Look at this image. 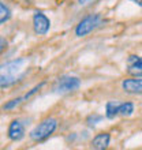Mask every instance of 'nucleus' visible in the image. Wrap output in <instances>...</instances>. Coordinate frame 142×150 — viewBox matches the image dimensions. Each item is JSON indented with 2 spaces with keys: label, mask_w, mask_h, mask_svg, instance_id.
<instances>
[{
  "label": "nucleus",
  "mask_w": 142,
  "mask_h": 150,
  "mask_svg": "<svg viewBox=\"0 0 142 150\" xmlns=\"http://www.w3.org/2000/svg\"><path fill=\"white\" fill-rule=\"evenodd\" d=\"M26 64V60L25 59H16L12 60V62H8V63L3 64L1 66V76H0V83H1V87H8L16 83L18 81L25 76V72H21L22 68L25 67Z\"/></svg>",
  "instance_id": "nucleus-1"
},
{
  "label": "nucleus",
  "mask_w": 142,
  "mask_h": 150,
  "mask_svg": "<svg viewBox=\"0 0 142 150\" xmlns=\"http://www.w3.org/2000/svg\"><path fill=\"white\" fill-rule=\"evenodd\" d=\"M56 128H58V120L55 117H47L30 131L29 137H30L33 142L41 143L44 141H47L55 132Z\"/></svg>",
  "instance_id": "nucleus-2"
},
{
  "label": "nucleus",
  "mask_w": 142,
  "mask_h": 150,
  "mask_svg": "<svg viewBox=\"0 0 142 150\" xmlns=\"http://www.w3.org/2000/svg\"><path fill=\"white\" fill-rule=\"evenodd\" d=\"M103 23L101 15L100 14H92V15L85 16L75 28V36L77 37H85L89 33H92L93 30L99 28L100 25Z\"/></svg>",
  "instance_id": "nucleus-3"
},
{
  "label": "nucleus",
  "mask_w": 142,
  "mask_h": 150,
  "mask_svg": "<svg viewBox=\"0 0 142 150\" xmlns=\"http://www.w3.org/2000/svg\"><path fill=\"white\" fill-rule=\"evenodd\" d=\"M81 87V79L78 76H72V75H64L60 76L56 82L53 90L56 93L64 94V93H70V91H75Z\"/></svg>",
  "instance_id": "nucleus-4"
},
{
  "label": "nucleus",
  "mask_w": 142,
  "mask_h": 150,
  "mask_svg": "<svg viewBox=\"0 0 142 150\" xmlns=\"http://www.w3.org/2000/svg\"><path fill=\"white\" fill-rule=\"evenodd\" d=\"M51 28V21L47 18V15H44L43 12L37 11L33 15V29L34 33L38 36H45Z\"/></svg>",
  "instance_id": "nucleus-5"
},
{
  "label": "nucleus",
  "mask_w": 142,
  "mask_h": 150,
  "mask_svg": "<svg viewBox=\"0 0 142 150\" xmlns=\"http://www.w3.org/2000/svg\"><path fill=\"white\" fill-rule=\"evenodd\" d=\"M127 72L134 78L142 76V57L137 55L129 56L127 57Z\"/></svg>",
  "instance_id": "nucleus-6"
},
{
  "label": "nucleus",
  "mask_w": 142,
  "mask_h": 150,
  "mask_svg": "<svg viewBox=\"0 0 142 150\" xmlns=\"http://www.w3.org/2000/svg\"><path fill=\"white\" fill-rule=\"evenodd\" d=\"M8 138L14 141V142H18L21 139H23L25 137V126L19 120H12L8 126V131H7Z\"/></svg>",
  "instance_id": "nucleus-7"
},
{
  "label": "nucleus",
  "mask_w": 142,
  "mask_h": 150,
  "mask_svg": "<svg viewBox=\"0 0 142 150\" xmlns=\"http://www.w3.org/2000/svg\"><path fill=\"white\" fill-rule=\"evenodd\" d=\"M122 89L129 94H142V79H124L122 82Z\"/></svg>",
  "instance_id": "nucleus-8"
},
{
  "label": "nucleus",
  "mask_w": 142,
  "mask_h": 150,
  "mask_svg": "<svg viewBox=\"0 0 142 150\" xmlns=\"http://www.w3.org/2000/svg\"><path fill=\"white\" fill-rule=\"evenodd\" d=\"M111 141V135L108 132H101V134H97L92 141V147L96 150H104L108 147Z\"/></svg>",
  "instance_id": "nucleus-9"
},
{
  "label": "nucleus",
  "mask_w": 142,
  "mask_h": 150,
  "mask_svg": "<svg viewBox=\"0 0 142 150\" xmlns=\"http://www.w3.org/2000/svg\"><path fill=\"white\" fill-rule=\"evenodd\" d=\"M119 105L120 103L118 101H108L105 105V117L107 119H115L119 115Z\"/></svg>",
  "instance_id": "nucleus-10"
},
{
  "label": "nucleus",
  "mask_w": 142,
  "mask_h": 150,
  "mask_svg": "<svg viewBox=\"0 0 142 150\" xmlns=\"http://www.w3.org/2000/svg\"><path fill=\"white\" fill-rule=\"evenodd\" d=\"M134 112V104L133 103H120L119 105V115L120 116H131Z\"/></svg>",
  "instance_id": "nucleus-11"
},
{
  "label": "nucleus",
  "mask_w": 142,
  "mask_h": 150,
  "mask_svg": "<svg viewBox=\"0 0 142 150\" xmlns=\"http://www.w3.org/2000/svg\"><path fill=\"white\" fill-rule=\"evenodd\" d=\"M103 120H104V116L103 115H99V113H92L86 117V123L89 127H94L96 124H99V123L103 122Z\"/></svg>",
  "instance_id": "nucleus-12"
},
{
  "label": "nucleus",
  "mask_w": 142,
  "mask_h": 150,
  "mask_svg": "<svg viewBox=\"0 0 142 150\" xmlns=\"http://www.w3.org/2000/svg\"><path fill=\"white\" fill-rule=\"evenodd\" d=\"M0 10H1V18H0V23H6L10 18H11V11L10 8L6 6L4 3L0 4Z\"/></svg>",
  "instance_id": "nucleus-13"
},
{
  "label": "nucleus",
  "mask_w": 142,
  "mask_h": 150,
  "mask_svg": "<svg viewBox=\"0 0 142 150\" xmlns=\"http://www.w3.org/2000/svg\"><path fill=\"white\" fill-rule=\"evenodd\" d=\"M23 100H25V97H18V98H14V100H11V101H8L7 104H4L3 109H4V111H11V109H14V108H16V107H18V105H21Z\"/></svg>",
  "instance_id": "nucleus-14"
},
{
  "label": "nucleus",
  "mask_w": 142,
  "mask_h": 150,
  "mask_svg": "<svg viewBox=\"0 0 142 150\" xmlns=\"http://www.w3.org/2000/svg\"><path fill=\"white\" fill-rule=\"evenodd\" d=\"M44 85H45V82H41V83H40V85H37V86H34V87H33V89H32V90L29 91L28 94L25 96V100H28V98H30V97H32V96H33V94H34V93H37V91H38V90H40V89H41V87H43V86H44Z\"/></svg>",
  "instance_id": "nucleus-15"
},
{
  "label": "nucleus",
  "mask_w": 142,
  "mask_h": 150,
  "mask_svg": "<svg viewBox=\"0 0 142 150\" xmlns=\"http://www.w3.org/2000/svg\"><path fill=\"white\" fill-rule=\"evenodd\" d=\"M97 0H78V4L81 7H86V6H90V4L96 3Z\"/></svg>",
  "instance_id": "nucleus-16"
},
{
  "label": "nucleus",
  "mask_w": 142,
  "mask_h": 150,
  "mask_svg": "<svg viewBox=\"0 0 142 150\" xmlns=\"http://www.w3.org/2000/svg\"><path fill=\"white\" fill-rule=\"evenodd\" d=\"M131 1H134V3H137L138 6H142V0H131Z\"/></svg>",
  "instance_id": "nucleus-17"
},
{
  "label": "nucleus",
  "mask_w": 142,
  "mask_h": 150,
  "mask_svg": "<svg viewBox=\"0 0 142 150\" xmlns=\"http://www.w3.org/2000/svg\"><path fill=\"white\" fill-rule=\"evenodd\" d=\"M0 48H1V51L4 49V38H1V47H0Z\"/></svg>",
  "instance_id": "nucleus-18"
}]
</instances>
